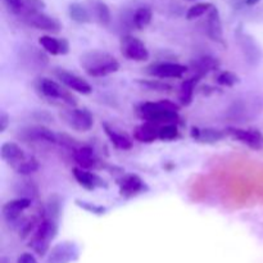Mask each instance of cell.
<instances>
[{"mask_svg": "<svg viewBox=\"0 0 263 263\" xmlns=\"http://www.w3.org/2000/svg\"><path fill=\"white\" fill-rule=\"evenodd\" d=\"M180 107L168 99L159 102H145L139 105L138 113L144 121L152 123H177L180 121Z\"/></svg>", "mask_w": 263, "mask_h": 263, "instance_id": "obj_1", "label": "cell"}, {"mask_svg": "<svg viewBox=\"0 0 263 263\" xmlns=\"http://www.w3.org/2000/svg\"><path fill=\"white\" fill-rule=\"evenodd\" d=\"M80 66L90 77H104L116 73L120 63L112 54L102 50L86 51L80 57Z\"/></svg>", "mask_w": 263, "mask_h": 263, "instance_id": "obj_2", "label": "cell"}, {"mask_svg": "<svg viewBox=\"0 0 263 263\" xmlns=\"http://www.w3.org/2000/svg\"><path fill=\"white\" fill-rule=\"evenodd\" d=\"M57 230H58V225H57V218L51 217V216H46L40 223H39V228L36 230L35 235H33L32 241H31L30 246H32V248L35 249L37 253L44 254L48 249L49 243L50 240H53V238L55 236Z\"/></svg>", "mask_w": 263, "mask_h": 263, "instance_id": "obj_3", "label": "cell"}, {"mask_svg": "<svg viewBox=\"0 0 263 263\" xmlns=\"http://www.w3.org/2000/svg\"><path fill=\"white\" fill-rule=\"evenodd\" d=\"M22 20L27 25L37 28V30L46 31V32L57 33L62 30V25L57 18L44 13L41 9H30L22 15Z\"/></svg>", "mask_w": 263, "mask_h": 263, "instance_id": "obj_4", "label": "cell"}, {"mask_svg": "<svg viewBox=\"0 0 263 263\" xmlns=\"http://www.w3.org/2000/svg\"><path fill=\"white\" fill-rule=\"evenodd\" d=\"M61 117L69 127L80 133H86L94 126V117L86 108H72L62 113Z\"/></svg>", "mask_w": 263, "mask_h": 263, "instance_id": "obj_5", "label": "cell"}, {"mask_svg": "<svg viewBox=\"0 0 263 263\" xmlns=\"http://www.w3.org/2000/svg\"><path fill=\"white\" fill-rule=\"evenodd\" d=\"M37 90L44 95L45 98H49V99H59L63 100L66 104L72 105L74 107L76 105V98L66 90L64 87H62L58 82H55L54 80L46 79V77H43V79H39L37 81Z\"/></svg>", "mask_w": 263, "mask_h": 263, "instance_id": "obj_6", "label": "cell"}, {"mask_svg": "<svg viewBox=\"0 0 263 263\" xmlns=\"http://www.w3.org/2000/svg\"><path fill=\"white\" fill-rule=\"evenodd\" d=\"M121 51L130 61L145 62L149 59V50L146 49L145 44L140 39L134 36H126L122 39Z\"/></svg>", "mask_w": 263, "mask_h": 263, "instance_id": "obj_7", "label": "cell"}, {"mask_svg": "<svg viewBox=\"0 0 263 263\" xmlns=\"http://www.w3.org/2000/svg\"><path fill=\"white\" fill-rule=\"evenodd\" d=\"M257 116V102L256 99H238L230 105L228 109V117L231 120H236L238 122H244V121L253 118Z\"/></svg>", "mask_w": 263, "mask_h": 263, "instance_id": "obj_8", "label": "cell"}, {"mask_svg": "<svg viewBox=\"0 0 263 263\" xmlns=\"http://www.w3.org/2000/svg\"><path fill=\"white\" fill-rule=\"evenodd\" d=\"M236 39H238L239 46H240L246 61L251 66H257L262 59V50L257 41L251 35L241 32V31H239Z\"/></svg>", "mask_w": 263, "mask_h": 263, "instance_id": "obj_9", "label": "cell"}, {"mask_svg": "<svg viewBox=\"0 0 263 263\" xmlns=\"http://www.w3.org/2000/svg\"><path fill=\"white\" fill-rule=\"evenodd\" d=\"M226 134H229L233 139L246 144V145L254 149V151H261L263 148V134L258 130H252V128L246 130V128L229 127L226 130Z\"/></svg>", "mask_w": 263, "mask_h": 263, "instance_id": "obj_10", "label": "cell"}, {"mask_svg": "<svg viewBox=\"0 0 263 263\" xmlns=\"http://www.w3.org/2000/svg\"><path fill=\"white\" fill-rule=\"evenodd\" d=\"M55 76L58 77V80H61V82L64 86L79 92V94L89 95L92 92L91 85L87 81H85L82 77L77 76V74L64 71V69H58V71H55Z\"/></svg>", "mask_w": 263, "mask_h": 263, "instance_id": "obj_11", "label": "cell"}, {"mask_svg": "<svg viewBox=\"0 0 263 263\" xmlns=\"http://www.w3.org/2000/svg\"><path fill=\"white\" fill-rule=\"evenodd\" d=\"M118 187H120V194L123 198H131L135 197V195L140 194L148 190L145 182L143 181L141 177H139L138 175H125L123 177H121L118 180Z\"/></svg>", "mask_w": 263, "mask_h": 263, "instance_id": "obj_12", "label": "cell"}, {"mask_svg": "<svg viewBox=\"0 0 263 263\" xmlns=\"http://www.w3.org/2000/svg\"><path fill=\"white\" fill-rule=\"evenodd\" d=\"M22 136L26 140L37 141V143L58 144L61 143V136L57 135L53 130L45 126H31L22 131Z\"/></svg>", "mask_w": 263, "mask_h": 263, "instance_id": "obj_13", "label": "cell"}, {"mask_svg": "<svg viewBox=\"0 0 263 263\" xmlns=\"http://www.w3.org/2000/svg\"><path fill=\"white\" fill-rule=\"evenodd\" d=\"M187 72V67L180 63H172V62H164L153 66L149 73L159 79H181Z\"/></svg>", "mask_w": 263, "mask_h": 263, "instance_id": "obj_14", "label": "cell"}, {"mask_svg": "<svg viewBox=\"0 0 263 263\" xmlns=\"http://www.w3.org/2000/svg\"><path fill=\"white\" fill-rule=\"evenodd\" d=\"M72 175H73L74 180L79 182L80 186H82L86 190H95L98 187H108L104 180L100 179L94 172H90L89 170L81 168V167L77 166L72 170Z\"/></svg>", "mask_w": 263, "mask_h": 263, "instance_id": "obj_15", "label": "cell"}, {"mask_svg": "<svg viewBox=\"0 0 263 263\" xmlns=\"http://www.w3.org/2000/svg\"><path fill=\"white\" fill-rule=\"evenodd\" d=\"M31 203H32V199L25 197L18 198V199L10 200V202L5 203V204L3 205V216H4L5 221L9 223L17 221L18 218H20L21 213H22L23 211L27 210L31 205Z\"/></svg>", "mask_w": 263, "mask_h": 263, "instance_id": "obj_16", "label": "cell"}, {"mask_svg": "<svg viewBox=\"0 0 263 263\" xmlns=\"http://www.w3.org/2000/svg\"><path fill=\"white\" fill-rule=\"evenodd\" d=\"M41 48L51 55H66L69 51V44L66 39H57L53 36L44 35L39 37Z\"/></svg>", "mask_w": 263, "mask_h": 263, "instance_id": "obj_17", "label": "cell"}, {"mask_svg": "<svg viewBox=\"0 0 263 263\" xmlns=\"http://www.w3.org/2000/svg\"><path fill=\"white\" fill-rule=\"evenodd\" d=\"M207 33L213 41L223 44V28L220 12L215 5L207 13Z\"/></svg>", "mask_w": 263, "mask_h": 263, "instance_id": "obj_18", "label": "cell"}, {"mask_svg": "<svg viewBox=\"0 0 263 263\" xmlns=\"http://www.w3.org/2000/svg\"><path fill=\"white\" fill-rule=\"evenodd\" d=\"M77 257V247L73 243H61L51 251L49 263H68Z\"/></svg>", "mask_w": 263, "mask_h": 263, "instance_id": "obj_19", "label": "cell"}, {"mask_svg": "<svg viewBox=\"0 0 263 263\" xmlns=\"http://www.w3.org/2000/svg\"><path fill=\"white\" fill-rule=\"evenodd\" d=\"M0 156H2L3 161L12 166V168H14L17 164H20L26 158L23 149L18 144L12 143V141L3 144L2 148H0Z\"/></svg>", "mask_w": 263, "mask_h": 263, "instance_id": "obj_20", "label": "cell"}, {"mask_svg": "<svg viewBox=\"0 0 263 263\" xmlns=\"http://www.w3.org/2000/svg\"><path fill=\"white\" fill-rule=\"evenodd\" d=\"M73 159L77 163V166L85 170L94 168L98 162L94 149L89 145H82L79 146V148H74Z\"/></svg>", "mask_w": 263, "mask_h": 263, "instance_id": "obj_21", "label": "cell"}, {"mask_svg": "<svg viewBox=\"0 0 263 263\" xmlns=\"http://www.w3.org/2000/svg\"><path fill=\"white\" fill-rule=\"evenodd\" d=\"M158 131L156 128V123L145 122L138 125L134 128V139L139 143L151 144L158 139Z\"/></svg>", "mask_w": 263, "mask_h": 263, "instance_id": "obj_22", "label": "cell"}, {"mask_svg": "<svg viewBox=\"0 0 263 263\" xmlns=\"http://www.w3.org/2000/svg\"><path fill=\"white\" fill-rule=\"evenodd\" d=\"M5 5L13 14L22 17L27 10L40 9L44 7L43 2L40 0H4Z\"/></svg>", "mask_w": 263, "mask_h": 263, "instance_id": "obj_23", "label": "cell"}, {"mask_svg": "<svg viewBox=\"0 0 263 263\" xmlns=\"http://www.w3.org/2000/svg\"><path fill=\"white\" fill-rule=\"evenodd\" d=\"M103 130H104L105 135L108 136V139L110 140V143L116 146L117 149H121V151H130L133 148V141L127 138L123 134L117 133L115 128L110 127L108 123H103Z\"/></svg>", "mask_w": 263, "mask_h": 263, "instance_id": "obj_24", "label": "cell"}, {"mask_svg": "<svg viewBox=\"0 0 263 263\" xmlns=\"http://www.w3.org/2000/svg\"><path fill=\"white\" fill-rule=\"evenodd\" d=\"M226 134L216 128L192 127V138L203 143H217L225 138Z\"/></svg>", "mask_w": 263, "mask_h": 263, "instance_id": "obj_25", "label": "cell"}, {"mask_svg": "<svg viewBox=\"0 0 263 263\" xmlns=\"http://www.w3.org/2000/svg\"><path fill=\"white\" fill-rule=\"evenodd\" d=\"M91 7L98 22L103 26L109 25L110 21H112V14H110L109 7L104 2H102V0H92Z\"/></svg>", "mask_w": 263, "mask_h": 263, "instance_id": "obj_26", "label": "cell"}, {"mask_svg": "<svg viewBox=\"0 0 263 263\" xmlns=\"http://www.w3.org/2000/svg\"><path fill=\"white\" fill-rule=\"evenodd\" d=\"M68 14L71 20L77 23H89L91 21L89 9L81 3H71L68 7Z\"/></svg>", "mask_w": 263, "mask_h": 263, "instance_id": "obj_27", "label": "cell"}, {"mask_svg": "<svg viewBox=\"0 0 263 263\" xmlns=\"http://www.w3.org/2000/svg\"><path fill=\"white\" fill-rule=\"evenodd\" d=\"M198 77H193V79L184 80L181 82V86H180V92H179V100L182 105H190L193 102V97H194V89L195 84H197Z\"/></svg>", "mask_w": 263, "mask_h": 263, "instance_id": "obj_28", "label": "cell"}, {"mask_svg": "<svg viewBox=\"0 0 263 263\" xmlns=\"http://www.w3.org/2000/svg\"><path fill=\"white\" fill-rule=\"evenodd\" d=\"M153 18V12L149 7H140L135 10L133 15V23L138 30H144L148 27Z\"/></svg>", "mask_w": 263, "mask_h": 263, "instance_id": "obj_29", "label": "cell"}, {"mask_svg": "<svg viewBox=\"0 0 263 263\" xmlns=\"http://www.w3.org/2000/svg\"><path fill=\"white\" fill-rule=\"evenodd\" d=\"M218 67L217 59L212 58V57H202V58L197 59V62L194 63V68L197 69L198 77L204 76L208 72L213 71Z\"/></svg>", "mask_w": 263, "mask_h": 263, "instance_id": "obj_30", "label": "cell"}, {"mask_svg": "<svg viewBox=\"0 0 263 263\" xmlns=\"http://www.w3.org/2000/svg\"><path fill=\"white\" fill-rule=\"evenodd\" d=\"M39 167H40V164H39L37 159L33 158V157H26V158L23 159L20 164H17L13 170H14L18 175L27 176V175H31L33 174V172L37 171Z\"/></svg>", "mask_w": 263, "mask_h": 263, "instance_id": "obj_31", "label": "cell"}, {"mask_svg": "<svg viewBox=\"0 0 263 263\" xmlns=\"http://www.w3.org/2000/svg\"><path fill=\"white\" fill-rule=\"evenodd\" d=\"M158 139L163 141H171L179 136V128L176 123H166L158 128Z\"/></svg>", "mask_w": 263, "mask_h": 263, "instance_id": "obj_32", "label": "cell"}, {"mask_svg": "<svg viewBox=\"0 0 263 263\" xmlns=\"http://www.w3.org/2000/svg\"><path fill=\"white\" fill-rule=\"evenodd\" d=\"M211 8H212V4H210V3H199V4L193 5L186 12V18L189 21L197 20V18L202 17L205 13L210 12Z\"/></svg>", "mask_w": 263, "mask_h": 263, "instance_id": "obj_33", "label": "cell"}, {"mask_svg": "<svg viewBox=\"0 0 263 263\" xmlns=\"http://www.w3.org/2000/svg\"><path fill=\"white\" fill-rule=\"evenodd\" d=\"M239 82H240V79H239L238 74L231 71H222L217 76V84H220L221 86L233 87L238 85Z\"/></svg>", "mask_w": 263, "mask_h": 263, "instance_id": "obj_34", "label": "cell"}, {"mask_svg": "<svg viewBox=\"0 0 263 263\" xmlns=\"http://www.w3.org/2000/svg\"><path fill=\"white\" fill-rule=\"evenodd\" d=\"M76 204L79 205L80 208H82V210H85V211H87V212L92 213V215L102 216V215H104L105 212H107V208L103 207V205H98V204H95V203H91V202H85V200L77 199Z\"/></svg>", "mask_w": 263, "mask_h": 263, "instance_id": "obj_35", "label": "cell"}, {"mask_svg": "<svg viewBox=\"0 0 263 263\" xmlns=\"http://www.w3.org/2000/svg\"><path fill=\"white\" fill-rule=\"evenodd\" d=\"M139 82H140L143 86L149 87L151 90H157V91H170V90L172 89L170 85L163 84V82L161 81H153V80H152V81H139Z\"/></svg>", "mask_w": 263, "mask_h": 263, "instance_id": "obj_36", "label": "cell"}, {"mask_svg": "<svg viewBox=\"0 0 263 263\" xmlns=\"http://www.w3.org/2000/svg\"><path fill=\"white\" fill-rule=\"evenodd\" d=\"M9 121L10 117L8 116V113L2 110V112H0V133H4V131L7 130L8 126H9Z\"/></svg>", "mask_w": 263, "mask_h": 263, "instance_id": "obj_37", "label": "cell"}, {"mask_svg": "<svg viewBox=\"0 0 263 263\" xmlns=\"http://www.w3.org/2000/svg\"><path fill=\"white\" fill-rule=\"evenodd\" d=\"M18 263H37V261L35 259V257L30 253H23L22 256L20 257L18 259Z\"/></svg>", "mask_w": 263, "mask_h": 263, "instance_id": "obj_38", "label": "cell"}, {"mask_svg": "<svg viewBox=\"0 0 263 263\" xmlns=\"http://www.w3.org/2000/svg\"><path fill=\"white\" fill-rule=\"evenodd\" d=\"M259 2H261V0H246V4L249 5V7H253V5L258 4Z\"/></svg>", "mask_w": 263, "mask_h": 263, "instance_id": "obj_39", "label": "cell"}]
</instances>
